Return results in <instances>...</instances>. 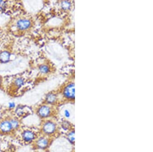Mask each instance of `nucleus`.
I'll return each mask as SVG.
<instances>
[{
  "instance_id": "dca6fc26",
  "label": "nucleus",
  "mask_w": 153,
  "mask_h": 152,
  "mask_svg": "<svg viewBox=\"0 0 153 152\" xmlns=\"http://www.w3.org/2000/svg\"><path fill=\"white\" fill-rule=\"evenodd\" d=\"M23 83H24L23 80L21 78H17L15 80V84L16 85V86H18V87H21L23 85Z\"/></svg>"
},
{
  "instance_id": "6ab92c4d",
  "label": "nucleus",
  "mask_w": 153,
  "mask_h": 152,
  "mask_svg": "<svg viewBox=\"0 0 153 152\" xmlns=\"http://www.w3.org/2000/svg\"><path fill=\"white\" fill-rule=\"evenodd\" d=\"M4 3H5V2L2 1H0V7H2L4 6Z\"/></svg>"
},
{
  "instance_id": "9d476101",
  "label": "nucleus",
  "mask_w": 153,
  "mask_h": 152,
  "mask_svg": "<svg viewBox=\"0 0 153 152\" xmlns=\"http://www.w3.org/2000/svg\"><path fill=\"white\" fill-rule=\"evenodd\" d=\"M45 100L47 103L52 105L56 103V101L57 100V97L56 94L51 93L47 95L45 98Z\"/></svg>"
},
{
  "instance_id": "9b49d317",
  "label": "nucleus",
  "mask_w": 153,
  "mask_h": 152,
  "mask_svg": "<svg viewBox=\"0 0 153 152\" xmlns=\"http://www.w3.org/2000/svg\"><path fill=\"white\" fill-rule=\"evenodd\" d=\"M61 128L62 129L63 131L68 132L70 130L72 129V124L70 122V121L67 120H64L61 122Z\"/></svg>"
},
{
  "instance_id": "f03ea898",
  "label": "nucleus",
  "mask_w": 153,
  "mask_h": 152,
  "mask_svg": "<svg viewBox=\"0 0 153 152\" xmlns=\"http://www.w3.org/2000/svg\"><path fill=\"white\" fill-rule=\"evenodd\" d=\"M34 146L36 148L42 151H45L50 145L51 140L49 137L42 135L37 137L34 141Z\"/></svg>"
},
{
  "instance_id": "423d86ee",
  "label": "nucleus",
  "mask_w": 153,
  "mask_h": 152,
  "mask_svg": "<svg viewBox=\"0 0 153 152\" xmlns=\"http://www.w3.org/2000/svg\"><path fill=\"white\" fill-rule=\"evenodd\" d=\"M13 131L9 120H4L0 122V132L4 134H8Z\"/></svg>"
},
{
  "instance_id": "4468645a",
  "label": "nucleus",
  "mask_w": 153,
  "mask_h": 152,
  "mask_svg": "<svg viewBox=\"0 0 153 152\" xmlns=\"http://www.w3.org/2000/svg\"><path fill=\"white\" fill-rule=\"evenodd\" d=\"M40 71L42 73H47L49 72V67L47 65H42L40 67Z\"/></svg>"
},
{
  "instance_id": "2eb2a0df",
  "label": "nucleus",
  "mask_w": 153,
  "mask_h": 152,
  "mask_svg": "<svg viewBox=\"0 0 153 152\" xmlns=\"http://www.w3.org/2000/svg\"><path fill=\"white\" fill-rule=\"evenodd\" d=\"M15 112H16V114L19 116H23L25 113L23 108L22 107H18V108H17L15 111Z\"/></svg>"
},
{
  "instance_id": "a211bd4d",
  "label": "nucleus",
  "mask_w": 153,
  "mask_h": 152,
  "mask_svg": "<svg viewBox=\"0 0 153 152\" xmlns=\"http://www.w3.org/2000/svg\"><path fill=\"white\" fill-rule=\"evenodd\" d=\"M15 107V103H9V108L10 109H13Z\"/></svg>"
},
{
  "instance_id": "aec40b11",
  "label": "nucleus",
  "mask_w": 153,
  "mask_h": 152,
  "mask_svg": "<svg viewBox=\"0 0 153 152\" xmlns=\"http://www.w3.org/2000/svg\"><path fill=\"white\" fill-rule=\"evenodd\" d=\"M48 152V151H43V152Z\"/></svg>"
},
{
  "instance_id": "6e6552de",
  "label": "nucleus",
  "mask_w": 153,
  "mask_h": 152,
  "mask_svg": "<svg viewBox=\"0 0 153 152\" xmlns=\"http://www.w3.org/2000/svg\"><path fill=\"white\" fill-rule=\"evenodd\" d=\"M75 131L74 129H72L68 132H67V135H66L67 140L72 145H74L75 143Z\"/></svg>"
},
{
  "instance_id": "f3484780",
  "label": "nucleus",
  "mask_w": 153,
  "mask_h": 152,
  "mask_svg": "<svg viewBox=\"0 0 153 152\" xmlns=\"http://www.w3.org/2000/svg\"><path fill=\"white\" fill-rule=\"evenodd\" d=\"M70 6V4L69 2H67V1H64V2H62V7L63 8V9H67L69 8Z\"/></svg>"
},
{
  "instance_id": "39448f33",
  "label": "nucleus",
  "mask_w": 153,
  "mask_h": 152,
  "mask_svg": "<svg viewBox=\"0 0 153 152\" xmlns=\"http://www.w3.org/2000/svg\"><path fill=\"white\" fill-rule=\"evenodd\" d=\"M37 113L41 118L47 119L52 115V110L49 106L42 105L39 107Z\"/></svg>"
},
{
  "instance_id": "7ed1b4c3",
  "label": "nucleus",
  "mask_w": 153,
  "mask_h": 152,
  "mask_svg": "<svg viewBox=\"0 0 153 152\" xmlns=\"http://www.w3.org/2000/svg\"><path fill=\"white\" fill-rule=\"evenodd\" d=\"M22 139L26 143H31L37 138V135L34 131L31 130H25L21 134Z\"/></svg>"
},
{
  "instance_id": "0eeeda50",
  "label": "nucleus",
  "mask_w": 153,
  "mask_h": 152,
  "mask_svg": "<svg viewBox=\"0 0 153 152\" xmlns=\"http://www.w3.org/2000/svg\"><path fill=\"white\" fill-rule=\"evenodd\" d=\"M31 26V22L27 19H20L17 23V27L20 30H26Z\"/></svg>"
},
{
  "instance_id": "f257e3e1",
  "label": "nucleus",
  "mask_w": 153,
  "mask_h": 152,
  "mask_svg": "<svg viewBox=\"0 0 153 152\" xmlns=\"http://www.w3.org/2000/svg\"><path fill=\"white\" fill-rule=\"evenodd\" d=\"M41 130L43 135L50 137L57 132V124L52 120H47L42 124Z\"/></svg>"
},
{
  "instance_id": "ddd939ff",
  "label": "nucleus",
  "mask_w": 153,
  "mask_h": 152,
  "mask_svg": "<svg viewBox=\"0 0 153 152\" xmlns=\"http://www.w3.org/2000/svg\"><path fill=\"white\" fill-rule=\"evenodd\" d=\"M13 131L18 130L20 127V122L16 118H11L9 120Z\"/></svg>"
},
{
  "instance_id": "20e7f679",
  "label": "nucleus",
  "mask_w": 153,
  "mask_h": 152,
  "mask_svg": "<svg viewBox=\"0 0 153 152\" xmlns=\"http://www.w3.org/2000/svg\"><path fill=\"white\" fill-rule=\"evenodd\" d=\"M63 95L64 97L69 100H75V83H71L66 86L63 90Z\"/></svg>"
},
{
  "instance_id": "1a4fd4ad",
  "label": "nucleus",
  "mask_w": 153,
  "mask_h": 152,
  "mask_svg": "<svg viewBox=\"0 0 153 152\" xmlns=\"http://www.w3.org/2000/svg\"><path fill=\"white\" fill-rule=\"evenodd\" d=\"M74 109H70V108H65L63 110V116L65 117L66 120H72L73 119L74 117Z\"/></svg>"
},
{
  "instance_id": "f8f14e48",
  "label": "nucleus",
  "mask_w": 153,
  "mask_h": 152,
  "mask_svg": "<svg viewBox=\"0 0 153 152\" xmlns=\"http://www.w3.org/2000/svg\"><path fill=\"white\" fill-rule=\"evenodd\" d=\"M10 58V54L7 51H3L0 53V61L2 63H7Z\"/></svg>"
},
{
  "instance_id": "412c9836",
  "label": "nucleus",
  "mask_w": 153,
  "mask_h": 152,
  "mask_svg": "<svg viewBox=\"0 0 153 152\" xmlns=\"http://www.w3.org/2000/svg\"><path fill=\"white\" fill-rule=\"evenodd\" d=\"M1 80H0V85H1Z\"/></svg>"
}]
</instances>
